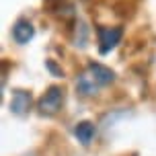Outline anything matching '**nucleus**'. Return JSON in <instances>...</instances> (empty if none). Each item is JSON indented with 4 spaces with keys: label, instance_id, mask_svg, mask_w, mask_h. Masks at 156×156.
Wrapping results in <instances>:
<instances>
[{
    "label": "nucleus",
    "instance_id": "nucleus-1",
    "mask_svg": "<svg viewBox=\"0 0 156 156\" xmlns=\"http://www.w3.org/2000/svg\"><path fill=\"white\" fill-rule=\"evenodd\" d=\"M64 99H66L64 88H60V86H49L47 93L39 99V105H37L39 113L41 115H55L58 111L62 109Z\"/></svg>",
    "mask_w": 156,
    "mask_h": 156
},
{
    "label": "nucleus",
    "instance_id": "nucleus-2",
    "mask_svg": "<svg viewBox=\"0 0 156 156\" xmlns=\"http://www.w3.org/2000/svg\"><path fill=\"white\" fill-rule=\"evenodd\" d=\"M97 33H99V51L101 54H109L123 37L121 27H99Z\"/></svg>",
    "mask_w": 156,
    "mask_h": 156
},
{
    "label": "nucleus",
    "instance_id": "nucleus-3",
    "mask_svg": "<svg viewBox=\"0 0 156 156\" xmlns=\"http://www.w3.org/2000/svg\"><path fill=\"white\" fill-rule=\"evenodd\" d=\"M31 93H27V90H15L12 93V99H10V111L15 113V115L23 117L29 113V109H31Z\"/></svg>",
    "mask_w": 156,
    "mask_h": 156
},
{
    "label": "nucleus",
    "instance_id": "nucleus-4",
    "mask_svg": "<svg viewBox=\"0 0 156 156\" xmlns=\"http://www.w3.org/2000/svg\"><path fill=\"white\" fill-rule=\"evenodd\" d=\"M35 35V27L31 25V21H27V19H19L15 25H12V39H15L16 43H29Z\"/></svg>",
    "mask_w": 156,
    "mask_h": 156
},
{
    "label": "nucleus",
    "instance_id": "nucleus-5",
    "mask_svg": "<svg viewBox=\"0 0 156 156\" xmlns=\"http://www.w3.org/2000/svg\"><path fill=\"white\" fill-rule=\"evenodd\" d=\"M86 72L94 78V82L99 86H107L115 80V72L111 68H107V66H103V64H88Z\"/></svg>",
    "mask_w": 156,
    "mask_h": 156
},
{
    "label": "nucleus",
    "instance_id": "nucleus-6",
    "mask_svg": "<svg viewBox=\"0 0 156 156\" xmlns=\"http://www.w3.org/2000/svg\"><path fill=\"white\" fill-rule=\"evenodd\" d=\"M45 8L60 19H74V4L70 0H45Z\"/></svg>",
    "mask_w": 156,
    "mask_h": 156
},
{
    "label": "nucleus",
    "instance_id": "nucleus-7",
    "mask_svg": "<svg viewBox=\"0 0 156 156\" xmlns=\"http://www.w3.org/2000/svg\"><path fill=\"white\" fill-rule=\"evenodd\" d=\"M76 88L80 94H84V97H93V94H97V90L101 88V86L94 82V78L88 74V72H84L82 76L76 80Z\"/></svg>",
    "mask_w": 156,
    "mask_h": 156
},
{
    "label": "nucleus",
    "instance_id": "nucleus-8",
    "mask_svg": "<svg viewBox=\"0 0 156 156\" xmlns=\"http://www.w3.org/2000/svg\"><path fill=\"white\" fill-rule=\"evenodd\" d=\"M74 133H76L78 142L82 144V146H88L94 138V125L90 121H80V123L74 127Z\"/></svg>",
    "mask_w": 156,
    "mask_h": 156
},
{
    "label": "nucleus",
    "instance_id": "nucleus-9",
    "mask_svg": "<svg viewBox=\"0 0 156 156\" xmlns=\"http://www.w3.org/2000/svg\"><path fill=\"white\" fill-rule=\"evenodd\" d=\"M86 37H88V29L82 21L76 23V29H74V45L76 47H84L86 45Z\"/></svg>",
    "mask_w": 156,
    "mask_h": 156
}]
</instances>
